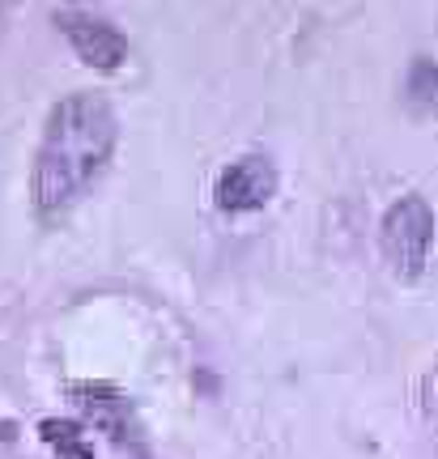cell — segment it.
I'll use <instances>...</instances> for the list:
<instances>
[{"label":"cell","mask_w":438,"mask_h":459,"mask_svg":"<svg viewBox=\"0 0 438 459\" xmlns=\"http://www.w3.org/2000/svg\"><path fill=\"white\" fill-rule=\"evenodd\" d=\"M434 243V213L422 196H400L383 217V255L396 277H422Z\"/></svg>","instance_id":"obj_2"},{"label":"cell","mask_w":438,"mask_h":459,"mask_svg":"<svg viewBox=\"0 0 438 459\" xmlns=\"http://www.w3.org/2000/svg\"><path fill=\"white\" fill-rule=\"evenodd\" d=\"M56 26L73 39L77 56H82L90 68L111 73V68H119L124 56H128V39L115 30L111 22H102V17H90V13H82V9H60V13H56Z\"/></svg>","instance_id":"obj_3"},{"label":"cell","mask_w":438,"mask_h":459,"mask_svg":"<svg viewBox=\"0 0 438 459\" xmlns=\"http://www.w3.org/2000/svg\"><path fill=\"white\" fill-rule=\"evenodd\" d=\"M115 111L102 94L77 90L51 107L43 145L34 158V209L43 217H60L85 196V187L102 175L115 149Z\"/></svg>","instance_id":"obj_1"},{"label":"cell","mask_w":438,"mask_h":459,"mask_svg":"<svg viewBox=\"0 0 438 459\" xmlns=\"http://www.w3.org/2000/svg\"><path fill=\"white\" fill-rule=\"evenodd\" d=\"M43 443L56 451L60 459H94V446H90V438L82 434V426H73V421H43Z\"/></svg>","instance_id":"obj_6"},{"label":"cell","mask_w":438,"mask_h":459,"mask_svg":"<svg viewBox=\"0 0 438 459\" xmlns=\"http://www.w3.org/2000/svg\"><path fill=\"white\" fill-rule=\"evenodd\" d=\"M425 400H430V409L438 412V370L430 378H425Z\"/></svg>","instance_id":"obj_8"},{"label":"cell","mask_w":438,"mask_h":459,"mask_svg":"<svg viewBox=\"0 0 438 459\" xmlns=\"http://www.w3.org/2000/svg\"><path fill=\"white\" fill-rule=\"evenodd\" d=\"M276 192V170L268 158H239L222 170L217 179V204L226 213H251L264 209Z\"/></svg>","instance_id":"obj_4"},{"label":"cell","mask_w":438,"mask_h":459,"mask_svg":"<svg viewBox=\"0 0 438 459\" xmlns=\"http://www.w3.org/2000/svg\"><path fill=\"white\" fill-rule=\"evenodd\" d=\"M73 400L90 412V421L98 429H107L115 443H128V438H141V426H136V417H132V404L124 395L107 387V383H77L73 387Z\"/></svg>","instance_id":"obj_5"},{"label":"cell","mask_w":438,"mask_h":459,"mask_svg":"<svg viewBox=\"0 0 438 459\" xmlns=\"http://www.w3.org/2000/svg\"><path fill=\"white\" fill-rule=\"evenodd\" d=\"M405 90H408V102H413V107H438V65L434 60L417 56L413 68H408Z\"/></svg>","instance_id":"obj_7"}]
</instances>
